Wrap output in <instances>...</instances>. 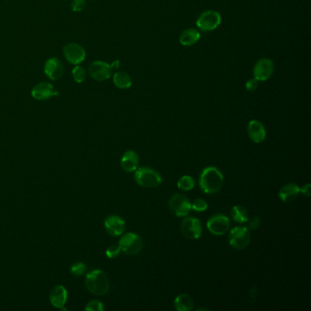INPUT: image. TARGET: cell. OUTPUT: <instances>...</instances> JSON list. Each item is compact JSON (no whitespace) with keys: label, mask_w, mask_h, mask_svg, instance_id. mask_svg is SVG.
<instances>
[{"label":"cell","mask_w":311,"mask_h":311,"mask_svg":"<svg viewBox=\"0 0 311 311\" xmlns=\"http://www.w3.org/2000/svg\"><path fill=\"white\" fill-rule=\"evenodd\" d=\"M224 185V176L220 170L214 166L204 168L199 177V187L205 193L213 194L219 192Z\"/></svg>","instance_id":"6da1fadb"},{"label":"cell","mask_w":311,"mask_h":311,"mask_svg":"<svg viewBox=\"0 0 311 311\" xmlns=\"http://www.w3.org/2000/svg\"><path fill=\"white\" fill-rule=\"evenodd\" d=\"M85 285L91 293L96 296L107 294L110 289V281L107 275L100 269L91 270L87 274Z\"/></svg>","instance_id":"7a4b0ae2"},{"label":"cell","mask_w":311,"mask_h":311,"mask_svg":"<svg viewBox=\"0 0 311 311\" xmlns=\"http://www.w3.org/2000/svg\"><path fill=\"white\" fill-rule=\"evenodd\" d=\"M134 179L140 187L145 188L159 187L163 182V178L158 172L149 167H141L137 170L134 174Z\"/></svg>","instance_id":"3957f363"},{"label":"cell","mask_w":311,"mask_h":311,"mask_svg":"<svg viewBox=\"0 0 311 311\" xmlns=\"http://www.w3.org/2000/svg\"><path fill=\"white\" fill-rule=\"evenodd\" d=\"M119 246L124 254L133 255L141 252L143 248V242L139 235L134 233H127L120 239Z\"/></svg>","instance_id":"277c9868"},{"label":"cell","mask_w":311,"mask_h":311,"mask_svg":"<svg viewBox=\"0 0 311 311\" xmlns=\"http://www.w3.org/2000/svg\"><path fill=\"white\" fill-rule=\"evenodd\" d=\"M222 17L217 11L207 10L204 11L196 19V26L199 29L208 32L213 31L220 26Z\"/></svg>","instance_id":"5b68a950"},{"label":"cell","mask_w":311,"mask_h":311,"mask_svg":"<svg viewBox=\"0 0 311 311\" xmlns=\"http://www.w3.org/2000/svg\"><path fill=\"white\" fill-rule=\"evenodd\" d=\"M171 212L177 217H184L189 215L192 210V205L189 199L180 193L174 194L169 201Z\"/></svg>","instance_id":"8992f818"},{"label":"cell","mask_w":311,"mask_h":311,"mask_svg":"<svg viewBox=\"0 0 311 311\" xmlns=\"http://www.w3.org/2000/svg\"><path fill=\"white\" fill-rule=\"evenodd\" d=\"M250 232L248 227H235L229 233V244L236 249H246L250 243Z\"/></svg>","instance_id":"52a82bcc"},{"label":"cell","mask_w":311,"mask_h":311,"mask_svg":"<svg viewBox=\"0 0 311 311\" xmlns=\"http://www.w3.org/2000/svg\"><path fill=\"white\" fill-rule=\"evenodd\" d=\"M113 67L109 63L102 61H96L90 64L89 73L92 79L97 81H104L111 78L113 74Z\"/></svg>","instance_id":"ba28073f"},{"label":"cell","mask_w":311,"mask_h":311,"mask_svg":"<svg viewBox=\"0 0 311 311\" xmlns=\"http://www.w3.org/2000/svg\"><path fill=\"white\" fill-rule=\"evenodd\" d=\"M275 70V65L270 59H261L254 64L253 68L254 78L258 81H266L271 77Z\"/></svg>","instance_id":"9c48e42d"},{"label":"cell","mask_w":311,"mask_h":311,"mask_svg":"<svg viewBox=\"0 0 311 311\" xmlns=\"http://www.w3.org/2000/svg\"><path fill=\"white\" fill-rule=\"evenodd\" d=\"M206 226L212 234L215 236H223L230 228V220L225 215H213L207 221Z\"/></svg>","instance_id":"30bf717a"},{"label":"cell","mask_w":311,"mask_h":311,"mask_svg":"<svg viewBox=\"0 0 311 311\" xmlns=\"http://www.w3.org/2000/svg\"><path fill=\"white\" fill-rule=\"evenodd\" d=\"M181 231L188 239H198L202 235L201 222L194 217H187L182 222Z\"/></svg>","instance_id":"8fae6325"},{"label":"cell","mask_w":311,"mask_h":311,"mask_svg":"<svg viewBox=\"0 0 311 311\" xmlns=\"http://www.w3.org/2000/svg\"><path fill=\"white\" fill-rule=\"evenodd\" d=\"M63 54L68 62L79 65L83 62L86 58V51L77 43H69L63 48Z\"/></svg>","instance_id":"7c38bea8"},{"label":"cell","mask_w":311,"mask_h":311,"mask_svg":"<svg viewBox=\"0 0 311 311\" xmlns=\"http://www.w3.org/2000/svg\"><path fill=\"white\" fill-rule=\"evenodd\" d=\"M59 94V91H56L54 86L49 82H40L35 85L31 91V95L38 101H45Z\"/></svg>","instance_id":"4fadbf2b"},{"label":"cell","mask_w":311,"mask_h":311,"mask_svg":"<svg viewBox=\"0 0 311 311\" xmlns=\"http://www.w3.org/2000/svg\"><path fill=\"white\" fill-rule=\"evenodd\" d=\"M105 229L111 236L113 237H119L124 232L125 221L120 217L119 215H110L104 221Z\"/></svg>","instance_id":"5bb4252c"},{"label":"cell","mask_w":311,"mask_h":311,"mask_svg":"<svg viewBox=\"0 0 311 311\" xmlns=\"http://www.w3.org/2000/svg\"><path fill=\"white\" fill-rule=\"evenodd\" d=\"M46 76L51 80H58L64 73L63 63L58 58H51L44 65Z\"/></svg>","instance_id":"9a60e30c"},{"label":"cell","mask_w":311,"mask_h":311,"mask_svg":"<svg viewBox=\"0 0 311 311\" xmlns=\"http://www.w3.org/2000/svg\"><path fill=\"white\" fill-rule=\"evenodd\" d=\"M248 132L249 137L255 143H260L266 139V130L264 125L256 120H252L248 125Z\"/></svg>","instance_id":"2e32d148"},{"label":"cell","mask_w":311,"mask_h":311,"mask_svg":"<svg viewBox=\"0 0 311 311\" xmlns=\"http://www.w3.org/2000/svg\"><path fill=\"white\" fill-rule=\"evenodd\" d=\"M68 300V291L62 285H58L51 290L50 300L51 305L57 309H63Z\"/></svg>","instance_id":"e0dca14e"},{"label":"cell","mask_w":311,"mask_h":311,"mask_svg":"<svg viewBox=\"0 0 311 311\" xmlns=\"http://www.w3.org/2000/svg\"><path fill=\"white\" fill-rule=\"evenodd\" d=\"M300 192V188L296 184L290 183L280 189L278 192V196L280 200L285 203H290L294 201L296 198L299 196Z\"/></svg>","instance_id":"ac0fdd59"},{"label":"cell","mask_w":311,"mask_h":311,"mask_svg":"<svg viewBox=\"0 0 311 311\" xmlns=\"http://www.w3.org/2000/svg\"><path fill=\"white\" fill-rule=\"evenodd\" d=\"M121 164L125 172L127 173L134 172L139 165V156L134 151H131V150L127 151L122 157Z\"/></svg>","instance_id":"d6986e66"},{"label":"cell","mask_w":311,"mask_h":311,"mask_svg":"<svg viewBox=\"0 0 311 311\" xmlns=\"http://www.w3.org/2000/svg\"><path fill=\"white\" fill-rule=\"evenodd\" d=\"M200 33L194 28H188L180 35V43L185 47H191L196 44L200 40Z\"/></svg>","instance_id":"ffe728a7"},{"label":"cell","mask_w":311,"mask_h":311,"mask_svg":"<svg viewBox=\"0 0 311 311\" xmlns=\"http://www.w3.org/2000/svg\"><path fill=\"white\" fill-rule=\"evenodd\" d=\"M113 83L117 88L122 90H126V89H130L131 87L132 79L127 72L118 71L113 75Z\"/></svg>","instance_id":"44dd1931"},{"label":"cell","mask_w":311,"mask_h":311,"mask_svg":"<svg viewBox=\"0 0 311 311\" xmlns=\"http://www.w3.org/2000/svg\"><path fill=\"white\" fill-rule=\"evenodd\" d=\"M175 308L178 311H191L193 309L192 298L187 294L178 295L175 300Z\"/></svg>","instance_id":"7402d4cb"},{"label":"cell","mask_w":311,"mask_h":311,"mask_svg":"<svg viewBox=\"0 0 311 311\" xmlns=\"http://www.w3.org/2000/svg\"><path fill=\"white\" fill-rule=\"evenodd\" d=\"M234 220L239 224H244L249 221V213L242 205H235L231 211Z\"/></svg>","instance_id":"603a6c76"},{"label":"cell","mask_w":311,"mask_h":311,"mask_svg":"<svg viewBox=\"0 0 311 311\" xmlns=\"http://www.w3.org/2000/svg\"><path fill=\"white\" fill-rule=\"evenodd\" d=\"M194 186H195V182L192 176H183L177 183V187L183 191H190L194 187Z\"/></svg>","instance_id":"cb8c5ba5"},{"label":"cell","mask_w":311,"mask_h":311,"mask_svg":"<svg viewBox=\"0 0 311 311\" xmlns=\"http://www.w3.org/2000/svg\"><path fill=\"white\" fill-rule=\"evenodd\" d=\"M72 76H73V79L77 83H82L86 79V70L84 68H82L81 66L77 65L76 67H74L72 69Z\"/></svg>","instance_id":"d4e9b609"},{"label":"cell","mask_w":311,"mask_h":311,"mask_svg":"<svg viewBox=\"0 0 311 311\" xmlns=\"http://www.w3.org/2000/svg\"><path fill=\"white\" fill-rule=\"evenodd\" d=\"M87 270V266L84 263L82 262H77L73 264L70 267V272L71 274L76 276V277H81L85 274V272Z\"/></svg>","instance_id":"484cf974"},{"label":"cell","mask_w":311,"mask_h":311,"mask_svg":"<svg viewBox=\"0 0 311 311\" xmlns=\"http://www.w3.org/2000/svg\"><path fill=\"white\" fill-rule=\"evenodd\" d=\"M191 205H192V209L194 210L195 212H204L208 207V204L205 202V200L202 198L195 199Z\"/></svg>","instance_id":"4316f807"},{"label":"cell","mask_w":311,"mask_h":311,"mask_svg":"<svg viewBox=\"0 0 311 311\" xmlns=\"http://www.w3.org/2000/svg\"><path fill=\"white\" fill-rule=\"evenodd\" d=\"M85 310L90 311H104V307L100 300H91L87 304Z\"/></svg>","instance_id":"83f0119b"},{"label":"cell","mask_w":311,"mask_h":311,"mask_svg":"<svg viewBox=\"0 0 311 311\" xmlns=\"http://www.w3.org/2000/svg\"><path fill=\"white\" fill-rule=\"evenodd\" d=\"M121 251H122V250H121L119 245H118V246H116V245L111 246V247L108 248L107 250H106V255H107L109 258H115L116 256L119 255Z\"/></svg>","instance_id":"f1b7e54d"},{"label":"cell","mask_w":311,"mask_h":311,"mask_svg":"<svg viewBox=\"0 0 311 311\" xmlns=\"http://www.w3.org/2000/svg\"><path fill=\"white\" fill-rule=\"evenodd\" d=\"M86 0H73L71 3V9L74 12H80L84 9Z\"/></svg>","instance_id":"f546056e"},{"label":"cell","mask_w":311,"mask_h":311,"mask_svg":"<svg viewBox=\"0 0 311 311\" xmlns=\"http://www.w3.org/2000/svg\"><path fill=\"white\" fill-rule=\"evenodd\" d=\"M258 83H259V81L257 79H254V78L249 79L247 81V83H246L247 91H250V92H253V91H255L257 89V87H258Z\"/></svg>","instance_id":"4dcf8cb0"},{"label":"cell","mask_w":311,"mask_h":311,"mask_svg":"<svg viewBox=\"0 0 311 311\" xmlns=\"http://www.w3.org/2000/svg\"><path fill=\"white\" fill-rule=\"evenodd\" d=\"M261 225V219L258 216H255L249 222V226L250 229H256Z\"/></svg>","instance_id":"1f68e13d"},{"label":"cell","mask_w":311,"mask_h":311,"mask_svg":"<svg viewBox=\"0 0 311 311\" xmlns=\"http://www.w3.org/2000/svg\"><path fill=\"white\" fill-rule=\"evenodd\" d=\"M300 192H302L305 196H311V184H307L306 186L302 187L301 189H300Z\"/></svg>","instance_id":"d6a6232c"}]
</instances>
